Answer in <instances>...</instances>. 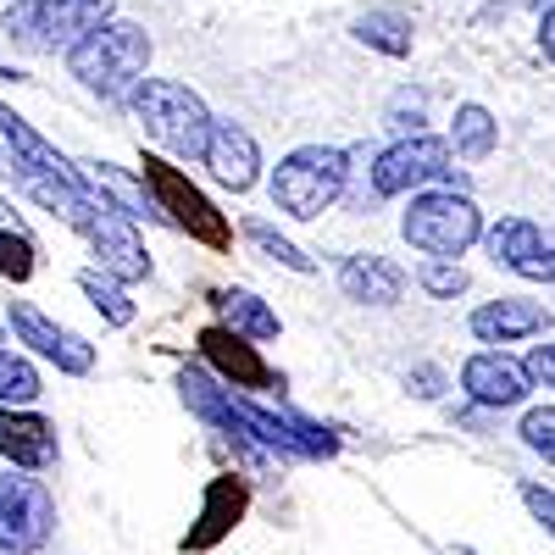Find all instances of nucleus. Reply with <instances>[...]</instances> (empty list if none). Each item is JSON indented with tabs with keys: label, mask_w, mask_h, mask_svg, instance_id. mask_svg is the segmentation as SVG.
<instances>
[{
	"label": "nucleus",
	"mask_w": 555,
	"mask_h": 555,
	"mask_svg": "<svg viewBox=\"0 0 555 555\" xmlns=\"http://www.w3.org/2000/svg\"><path fill=\"white\" fill-rule=\"evenodd\" d=\"M389 128L423 133V95H416V89H400V95L389 101Z\"/></svg>",
	"instance_id": "c85d7f7f"
},
{
	"label": "nucleus",
	"mask_w": 555,
	"mask_h": 555,
	"mask_svg": "<svg viewBox=\"0 0 555 555\" xmlns=\"http://www.w3.org/2000/svg\"><path fill=\"white\" fill-rule=\"evenodd\" d=\"M139 178H145V190L156 195L167 228H183V234H195V240H206V245H228V222H222V211H217V206H211V201H206L178 167H167L162 156H145Z\"/></svg>",
	"instance_id": "6e6552de"
},
{
	"label": "nucleus",
	"mask_w": 555,
	"mask_h": 555,
	"mask_svg": "<svg viewBox=\"0 0 555 555\" xmlns=\"http://www.w3.org/2000/svg\"><path fill=\"white\" fill-rule=\"evenodd\" d=\"M201 350H206V361H211L234 389H267V384H272V366H267V361L256 356V345H245L240 334L206 328V334H201Z\"/></svg>",
	"instance_id": "dca6fc26"
},
{
	"label": "nucleus",
	"mask_w": 555,
	"mask_h": 555,
	"mask_svg": "<svg viewBox=\"0 0 555 555\" xmlns=\"http://www.w3.org/2000/svg\"><path fill=\"white\" fill-rule=\"evenodd\" d=\"M217 311H222L228 334H240V339H278V311L261 295H250V289H222Z\"/></svg>",
	"instance_id": "6ab92c4d"
},
{
	"label": "nucleus",
	"mask_w": 555,
	"mask_h": 555,
	"mask_svg": "<svg viewBox=\"0 0 555 555\" xmlns=\"http://www.w3.org/2000/svg\"><path fill=\"white\" fill-rule=\"evenodd\" d=\"M117 17V0H12L7 34L28 51H73L83 34Z\"/></svg>",
	"instance_id": "39448f33"
},
{
	"label": "nucleus",
	"mask_w": 555,
	"mask_h": 555,
	"mask_svg": "<svg viewBox=\"0 0 555 555\" xmlns=\"http://www.w3.org/2000/svg\"><path fill=\"white\" fill-rule=\"evenodd\" d=\"M416 190H461L467 195V172H455L450 139L434 133H405L373 162V195H416Z\"/></svg>",
	"instance_id": "423d86ee"
},
{
	"label": "nucleus",
	"mask_w": 555,
	"mask_h": 555,
	"mask_svg": "<svg viewBox=\"0 0 555 555\" xmlns=\"http://www.w3.org/2000/svg\"><path fill=\"white\" fill-rule=\"evenodd\" d=\"M528 384H533L528 366L512 361V356H500V350H478V356H467V366H461V389H467L478 405H494V411L522 405Z\"/></svg>",
	"instance_id": "f8f14e48"
},
{
	"label": "nucleus",
	"mask_w": 555,
	"mask_h": 555,
	"mask_svg": "<svg viewBox=\"0 0 555 555\" xmlns=\"http://www.w3.org/2000/svg\"><path fill=\"white\" fill-rule=\"evenodd\" d=\"M522 366H528V378H533V384L555 389V339H550V345H533Z\"/></svg>",
	"instance_id": "c756f323"
},
{
	"label": "nucleus",
	"mask_w": 555,
	"mask_h": 555,
	"mask_svg": "<svg viewBox=\"0 0 555 555\" xmlns=\"http://www.w3.org/2000/svg\"><path fill=\"white\" fill-rule=\"evenodd\" d=\"M522 444L544 461H555V405H539L522 416Z\"/></svg>",
	"instance_id": "cd10ccee"
},
{
	"label": "nucleus",
	"mask_w": 555,
	"mask_h": 555,
	"mask_svg": "<svg viewBox=\"0 0 555 555\" xmlns=\"http://www.w3.org/2000/svg\"><path fill=\"white\" fill-rule=\"evenodd\" d=\"M339 289H345V300H356V306H395L400 295H405V272L389 261V256H350L345 267H339Z\"/></svg>",
	"instance_id": "2eb2a0df"
},
{
	"label": "nucleus",
	"mask_w": 555,
	"mask_h": 555,
	"mask_svg": "<svg viewBox=\"0 0 555 555\" xmlns=\"http://www.w3.org/2000/svg\"><path fill=\"white\" fill-rule=\"evenodd\" d=\"M356 39L373 44V51H384V56H405V51H411V28H405L400 17H389V12L356 17Z\"/></svg>",
	"instance_id": "5701e85b"
},
{
	"label": "nucleus",
	"mask_w": 555,
	"mask_h": 555,
	"mask_svg": "<svg viewBox=\"0 0 555 555\" xmlns=\"http://www.w3.org/2000/svg\"><path fill=\"white\" fill-rule=\"evenodd\" d=\"M67 67L83 89H95V95L117 101V95H133L139 78H145L151 67V34L139 28V23H101L95 34H83L73 51H67Z\"/></svg>",
	"instance_id": "f257e3e1"
},
{
	"label": "nucleus",
	"mask_w": 555,
	"mask_h": 555,
	"mask_svg": "<svg viewBox=\"0 0 555 555\" xmlns=\"http://www.w3.org/2000/svg\"><path fill=\"white\" fill-rule=\"evenodd\" d=\"M89 190L101 195V206L122 211L128 222H139V217L167 222V217H162V206H156V195L145 190V178H128V172H122V167H112V162H89Z\"/></svg>",
	"instance_id": "a211bd4d"
},
{
	"label": "nucleus",
	"mask_w": 555,
	"mask_h": 555,
	"mask_svg": "<svg viewBox=\"0 0 555 555\" xmlns=\"http://www.w3.org/2000/svg\"><path fill=\"white\" fill-rule=\"evenodd\" d=\"M56 533V500L34 473H0V550L34 555Z\"/></svg>",
	"instance_id": "0eeeda50"
},
{
	"label": "nucleus",
	"mask_w": 555,
	"mask_h": 555,
	"mask_svg": "<svg viewBox=\"0 0 555 555\" xmlns=\"http://www.w3.org/2000/svg\"><path fill=\"white\" fill-rule=\"evenodd\" d=\"M0 228H23V222L12 217V201H0Z\"/></svg>",
	"instance_id": "72a5a7b5"
},
{
	"label": "nucleus",
	"mask_w": 555,
	"mask_h": 555,
	"mask_svg": "<svg viewBox=\"0 0 555 555\" xmlns=\"http://www.w3.org/2000/svg\"><path fill=\"white\" fill-rule=\"evenodd\" d=\"M34 240L23 228H0V278H12V284H28L34 278Z\"/></svg>",
	"instance_id": "a878e982"
},
{
	"label": "nucleus",
	"mask_w": 555,
	"mask_h": 555,
	"mask_svg": "<svg viewBox=\"0 0 555 555\" xmlns=\"http://www.w3.org/2000/svg\"><path fill=\"white\" fill-rule=\"evenodd\" d=\"M206 167H211V178L222 183V190H234V195H245L250 183L261 178V151H256V139H250V128H240V122H211V145H206Z\"/></svg>",
	"instance_id": "4468645a"
},
{
	"label": "nucleus",
	"mask_w": 555,
	"mask_h": 555,
	"mask_svg": "<svg viewBox=\"0 0 555 555\" xmlns=\"http://www.w3.org/2000/svg\"><path fill=\"white\" fill-rule=\"evenodd\" d=\"M522 505L544 522V533L555 539V494H550V489H539V483H522Z\"/></svg>",
	"instance_id": "7c9ffc66"
},
{
	"label": "nucleus",
	"mask_w": 555,
	"mask_h": 555,
	"mask_svg": "<svg viewBox=\"0 0 555 555\" xmlns=\"http://www.w3.org/2000/svg\"><path fill=\"white\" fill-rule=\"evenodd\" d=\"M345 183H350V156L339 145H300L272 172V206L311 222L345 195Z\"/></svg>",
	"instance_id": "20e7f679"
},
{
	"label": "nucleus",
	"mask_w": 555,
	"mask_h": 555,
	"mask_svg": "<svg viewBox=\"0 0 555 555\" xmlns=\"http://www.w3.org/2000/svg\"><path fill=\"white\" fill-rule=\"evenodd\" d=\"M494 145H500V122L489 117V106H478V101L455 106V117H450V151L467 156V162H483Z\"/></svg>",
	"instance_id": "412c9836"
},
{
	"label": "nucleus",
	"mask_w": 555,
	"mask_h": 555,
	"mask_svg": "<svg viewBox=\"0 0 555 555\" xmlns=\"http://www.w3.org/2000/svg\"><path fill=\"white\" fill-rule=\"evenodd\" d=\"M128 101H133L139 122H145V133L156 139L162 151H172L183 162H206L217 117L206 112V101L195 95L190 83H178V78H139V89Z\"/></svg>",
	"instance_id": "f03ea898"
},
{
	"label": "nucleus",
	"mask_w": 555,
	"mask_h": 555,
	"mask_svg": "<svg viewBox=\"0 0 555 555\" xmlns=\"http://www.w3.org/2000/svg\"><path fill=\"white\" fill-rule=\"evenodd\" d=\"M489 256L533 284H555V240L528 217H500L489 228Z\"/></svg>",
	"instance_id": "9b49d317"
},
{
	"label": "nucleus",
	"mask_w": 555,
	"mask_h": 555,
	"mask_svg": "<svg viewBox=\"0 0 555 555\" xmlns=\"http://www.w3.org/2000/svg\"><path fill=\"white\" fill-rule=\"evenodd\" d=\"M245 240L261 250V256H272L278 267H289V272H317V261L300 250V245H289L278 228H267V222H245Z\"/></svg>",
	"instance_id": "393cba45"
},
{
	"label": "nucleus",
	"mask_w": 555,
	"mask_h": 555,
	"mask_svg": "<svg viewBox=\"0 0 555 555\" xmlns=\"http://www.w3.org/2000/svg\"><path fill=\"white\" fill-rule=\"evenodd\" d=\"M0 455L23 473H44V467H56L62 444H56V428L44 416H34L23 405H0Z\"/></svg>",
	"instance_id": "ddd939ff"
},
{
	"label": "nucleus",
	"mask_w": 555,
	"mask_h": 555,
	"mask_svg": "<svg viewBox=\"0 0 555 555\" xmlns=\"http://www.w3.org/2000/svg\"><path fill=\"white\" fill-rule=\"evenodd\" d=\"M0 345H7V328H0Z\"/></svg>",
	"instance_id": "f704fd0d"
},
{
	"label": "nucleus",
	"mask_w": 555,
	"mask_h": 555,
	"mask_svg": "<svg viewBox=\"0 0 555 555\" xmlns=\"http://www.w3.org/2000/svg\"><path fill=\"white\" fill-rule=\"evenodd\" d=\"M539 51H544V56L555 62V7H550V12L539 17Z\"/></svg>",
	"instance_id": "473e14b6"
},
{
	"label": "nucleus",
	"mask_w": 555,
	"mask_h": 555,
	"mask_svg": "<svg viewBox=\"0 0 555 555\" xmlns=\"http://www.w3.org/2000/svg\"><path fill=\"white\" fill-rule=\"evenodd\" d=\"M544 328H550V311L539 300H489L473 311V334L483 345H512V339H528Z\"/></svg>",
	"instance_id": "f3484780"
},
{
	"label": "nucleus",
	"mask_w": 555,
	"mask_h": 555,
	"mask_svg": "<svg viewBox=\"0 0 555 555\" xmlns=\"http://www.w3.org/2000/svg\"><path fill=\"white\" fill-rule=\"evenodd\" d=\"M416 284H423L428 295L439 300H455V295H467V272H461V261H423V272H416Z\"/></svg>",
	"instance_id": "bb28decb"
},
{
	"label": "nucleus",
	"mask_w": 555,
	"mask_h": 555,
	"mask_svg": "<svg viewBox=\"0 0 555 555\" xmlns=\"http://www.w3.org/2000/svg\"><path fill=\"white\" fill-rule=\"evenodd\" d=\"M400 234L411 250H423L434 261H455L483 240V211L461 190H416L400 217Z\"/></svg>",
	"instance_id": "7ed1b4c3"
},
{
	"label": "nucleus",
	"mask_w": 555,
	"mask_h": 555,
	"mask_svg": "<svg viewBox=\"0 0 555 555\" xmlns=\"http://www.w3.org/2000/svg\"><path fill=\"white\" fill-rule=\"evenodd\" d=\"M39 400V373L0 345V405H34Z\"/></svg>",
	"instance_id": "b1692460"
},
{
	"label": "nucleus",
	"mask_w": 555,
	"mask_h": 555,
	"mask_svg": "<svg viewBox=\"0 0 555 555\" xmlns=\"http://www.w3.org/2000/svg\"><path fill=\"white\" fill-rule=\"evenodd\" d=\"M78 289L89 295V306H95L112 328H128V322H133V300L117 289V278H106V272H78Z\"/></svg>",
	"instance_id": "4be33fe9"
},
{
	"label": "nucleus",
	"mask_w": 555,
	"mask_h": 555,
	"mask_svg": "<svg viewBox=\"0 0 555 555\" xmlns=\"http://www.w3.org/2000/svg\"><path fill=\"white\" fill-rule=\"evenodd\" d=\"M12 334H17L34 356L56 361V373H73V378L95 373V345L78 339L73 328H62V322H51V317H44L39 306H28V300H12Z\"/></svg>",
	"instance_id": "1a4fd4ad"
},
{
	"label": "nucleus",
	"mask_w": 555,
	"mask_h": 555,
	"mask_svg": "<svg viewBox=\"0 0 555 555\" xmlns=\"http://www.w3.org/2000/svg\"><path fill=\"white\" fill-rule=\"evenodd\" d=\"M83 240H89V250H95L101 272L117 278V284H139V278H151V256H145V245H139L133 222L122 211L101 206L95 217L83 222Z\"/></svg>",
	"instance_id": "9d476101"
},
{
	"label": "nucleus",
	"mask_w": 555,
	"mask_h": 555,
	"mask_svg": "<svg viewBox=\"0 0 555 555\" xmlns=\"http://www.w3.org/2000/svg\"><path fill=\"white\" fill-rule=\"evenodd\" d=\"M240 512H245V489H240L234 478H217V483L206 489V512H201V528L190 533V550H211L228 528L240 522Z\"/></svg>",
	"instance_id": "aec40b11"
},
{
	"label": "nucleus",
	"mask_w": 555,
	"mask_h": 555,
	"mask_svg": "<svg viewBox=\"0 0 555 555\" xmlns=\"http://www.w3.org/2000/svg\"><path fill=\"white\" fill-rule=\"evenodd\" d=\"M405 389H411V395H423V400H439L444 373H439V366H416V373H405Z\"/></svg>",
	"instance_id": "2f4dec72"
}]
</instances>
